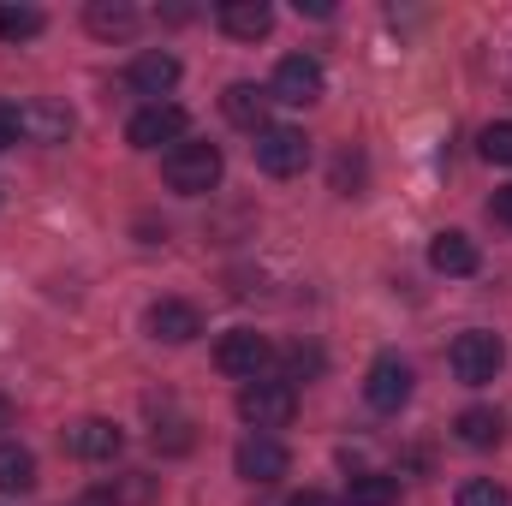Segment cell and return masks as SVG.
I'll use <instances>...</instances> for the list:
<instances>
[{
	"mask_svg": "<svg viewBox=\"0 0 512 506\" xmlns=\"http://www.w3.org/2000/svg\"><path fill=\"white\" fill-rule=\"evenodd\" d=\"M268 358H274V346H268L256 328H227L221 346H215V370H221V376H239V381H262Z\"/></svg>",
	"mask_w": 512,
	"mask_h": 506,
	"instance_id": "obj_5",
	"label": "cell"
},
{
	"mask_svg": "<svg viewBox=\"0 0 512 506\" xmlns=\"http://www.w3.org/2000/svg\"><path fill=\"white\" fill-rule=\"evenodd\" d=\"M447 364H453V376L465 381V387H483V381L501 376V364H507V346H501V334H483V328H471V334H459V340L447 346Z\"/></svg>",
	"mask_w": 512,
	"mask_h": 506,
	"instance_id": "obj_3",
	"label": "cell"
},
{
	"mask_svg": "<svg viewBox=\"0 0 512 506\" xmlns=\"http://www.w3.org/2000/svg\"><path fill=\"white\" fill-rule=\"evenodd\" d=\"M126 84L137 90V96H149V102H161L173 84H179V60L167 54V48H143L137 60L126 66Z\"/></svg>",
	"mask_w": 512,
	"mask_h": 506,
	"instance_id": "obj_12",
	"label": "cell"
},
{
	"mask_svg": "<svg viewBox=\"0 0 512 506\" xmlns=\"http://www.w3.org/2000/svg\"><path fill=\"white\" fill-rule=\"evenodd\" d=\"M268 102H274V96H268V90H256V84H227L221 114H227L233 126H245V131H262V126H268V120H262V114H268Z\"/></svg>",
	"mask_w": 512,
	"mask_h": 506,
	"instance_id": "obj_15",
	"label": "cell"
},
{
	"mask_svg": "<svg viewBox=\"0 0 512 506\" xmlns=\"http://www.w3.org/2000/svg\"><path fill=\"white\" fill-rule=\"evenodd\" d=\"M30 489H36V453L0 441V495H30Z\"/></svg>",
	"mask_w": 512,
	"mask_h": 506,
	"instance_id": "obj_17",
	"label": "cell"
},
{
	"mask_svg": "<svg viewBox=\"0 0 512 506\" xmlns=\"http://www.w3.org/2000/svg\"><path fill=\"white\" fill-rule=\"evenodd\" d=\"M18 137H24V114H18L12 102H0V149H12Z\"/></svg>",
	"mask_w": 512,
	"mask_h": 506,
	"instance_id": "obj_24",
	"label": "cell"
},
{
	"mask_svg": "<svg viewBox=\"0 0 512 506\" xmlns=\"http://www.w3.org/2000/svg\"><path fill=\"white\" fill-rule=\"evenodd\" d=\"M459 506H507V489L495 477H471V483H459Z\"/></svg>",
	"mask_w": 512,
	"mask_h": 506,
	"instance_id": "obj_22",
	"label": "cell"
},
{
	"mask_svg": "<svg viewBox=\"0 0 512 506\" xmlns=\"http://www.w3.org/2000/svg\"><path fill=\"white\" fill-rule=\"evenodd\" d=\"M477 149H483V161H495V167H512V120H495V126H483Z\"/></svg>",
	"mask_w": 512,
	"mask_h": 506,
	"instance_id": "obj_21",
	"label": "cell"
},
{
	"mask_svg": "<svg viewBox=\"0 0 512 506\" xmlns=\"http://www.w3.org/2000/svg\"><path fill=\"white\" fill-rule=\"evenodd\" d=\"M143 328H149L155 340H167V346H191V340L203 334V316H197V304H185V298H155L149 316H143Z\"/></svg>",
	"mask_w": 512,
	"mask_h": 506,
	"instance_id": "obj_10",
	"label": "cell"
},
{
	"mask_svg": "<svg viewBox=\"0 0 512 506\" xmlns=\"http://www.w3.org/2000/svg\"><path fill=\"white\" fill-rule=\"evenodd\" d=\"M120 447H126V435H120V423H108V417H84V423L66 429V453H72V459L102 465V459H114Z\"/></svg>",
	"mask_w": 512,
	"mask_h": 506,
	"instance_id": "obj_11",
	"label": "cell"
},
{
	"mask_svg": "<svg viewBox=\"0 0 512 506\" xmlns=\"http://www.w3.org/2000/svg\"><path fill=\"white\" fill-rule=\"evenodd\" d=\"M6 423H12V399L0 393V429H6Z\"/></svg>",
	"mask_w": 512,
	"mask_h": 506,
	"instance_id": "obj_29",
	"label": "cell"
},
{
	"mask_svg": "<svg viewBox=\"0 0 512 506\" xmlns=\"http://www.w3.org/2000/svg\"><path fill=\"white\" fill-rule=\"evenodd\" d=\"M489 215H495V221H507V227H512V185H507V191H495V203H489Z\"/></svg>",
	"mask_w": 512,
	"mask_h": 506,
	"instance_id": "obj_27",
	"label": "cell"
},
{
	"mask_svg": "<svg viewBox=\"0 0 512 506\" xmlns=\"http://www.w3.org/2000/svg\"><path fill=\"white\" fill-rule=\"evenodd\" d=\"M72 506H108V495L96 489V495H84V501H72Z\"/></svg>",
	"mask_w": 512,
	"mask_h": 506,
	"instance_id": "obj_28",
	"label": "cell"
},
{
	"mask_svg": "<svg viewBox=\"0 0 512 506\" xmlns=\"http://www.w3.org/2000/svg\"><path fill=\"white\" fill-rule=\"evenodd\" d=\"M256 167H262L268 179L304 173V167H310V137L292 131V126H262L256 131Z\"/></svg>",
	"mask_w": 512,
	"mask_h": 506,
	"instance_id": "obj_4",
	"label": "cell"
},
{
	"mask_svg": "<svg viewBox=\"0 0 512 506\" xmlns=\"http://www.w3.org/2000/svg\"><path fill=\"white\" fill-rule=\"evenodd\" d=\"M221 173H227V161H221V149L215 143H173L167 149V161H161V179H167V191H179V197H209L215 185H221Z\"/></svg>",
	"mask_w": 512,
	"mask_h": 506,
	"instance_id": "obj_1",
	"label": "cell"
},
{
	"mask_svg": "<svg viewBox=\"0 0 512 506\" xmlns=\"http://www.w3.org/2000/svg\"><path fill=\"white\" fill-rule=\"evenodd\" d=\"M411 387H417L411 364L393 358V352H382V358L370 364V376H364V399H370V411H399V405L411 399Z\"/></svg>",
	"mask_w": 512,
	"mask_h": 506,
	"instance_id": "obj_8",
	"label": "cell"
},
{
	"mask_svg": "<svg viewBox=\"0 0 512 506\" xmlns=\"http://www.w3.org/2000/svg\"><path fill=\"white\" fill-rule=\"evenodd\" d=\"M131 149H161V143H185V108L179 102H143L126 120Z\"/></svg>",
	"mask_w": 512,
	"mask_h": 506,
	"instance_id": "obj_7",
	"label": "cell"
},
{
	"mask_svg": "<svg viewBox=\"0 0 512 506\" xmlns=\"http://www.w3.org/2000/svg\"><path fill=\"white\" fill-rule=\"evenodd\" d=\"M233 465H239L245 483H280V477L292 471V453H286V441H274V435H245L239 453H233Z\"/></svg>",
	"mask_w": 512,
	"mask_h": 506,
	"instance_id": "obj_9",
	"label": "cell"
},
{
	"mask_svg": "<svg viewBox=\"0 0 512 506\" xmlns=\"http://www.w3.org/2000/svg\"><path fill=\"white\" fill-rule=\"evenodd\" d=\"M346 506H399V477L387 471H358L346 483Z\"/></svg>",
	"mask_w": 512,
	"mask_h": 506,
	"instance_id": "obj_19",
	"label": "cell"
},
{
	"mask_svg": "<svg viewBox=\"0 0 512 506\" xmlns=\"http://www.w3.org/2000/svg\"><path fill=\"white\" fill-rule=\"evenodd\" d=\"M239 417L251 423L256 435L286 429V423L298 417V387H292V381H245V387H239Z\"/></svg>",
	"mask_w": 512,
	"mask_h": 506,
	"instance_id": "obj_2",
	"label": "cell"
},
{
	"mask_svg": "<svg viewBox=\"0 0 512 506\" xmlns=\"http://www.w3.org/2000/svg\"><path fill=\"white\" fill-rule=\"evenodd\" d=\"M286 370H292V376H316V370H322V352H304V346H292Z\"/></svg>",
	"mask_w": 512,
	"mask_h": 506,
	"instance_id": "obj_25",
	"label": "cell"
},
{
	"mask_svg": "<svg viewBox=\"0 0 512 506\" xmlns=\"http://www.w3.org/2000/svg\"><path fill=\"white\" fill-rule=\"evenodd\" d=\"M84 24H90V36H102V42H126L131 30H137V6H126V0H90L84 6Z\"/></svg>",
	"mask_w": 512,
	"mask_h": 506,
	"instance_id": "obj_16",
	"label": "cell"
},
{
	"mask_svg": "<svg viewBox=\"0 0 512 506\" xmlns=\"http://www.w3.org/2000/svg\"><path fill=\"white\" fill-rule=\"evenodd\" d=\"M42 12L36 6H0V36L6 42H30V36H42Z\"/></svg>",
	"mask_w": 512,
	"mask_h": 506,
	"instance_id": "obj_20",
	"label": "cell"
},
{
	"mask_svg": "<svg viewBox=\"0 0 512 506\" xmlns=\"http://www.w3.org/2000/svg\"><path fill=\"white\" fill-rule=\"evenodd\" d=\"M453 429H459V441H465V447H495V441L507 435V417H501V411H489V405H471V411H459V423H453Z\"/></svg>",
	"mask_w": 512,
	"mask_h": 506,
	"instance_id": "obj_18",
	"label": "cell"
},
{
	"mask_svg": "<svg viewBox=\"0 0 512 506\" xmlns=\"http://www.w3.org/2000/svg\"><path fill=\"white\" fill-rule=\"evenodd\" d=\"M429 268H435V274L465 280V274H477V268H483V256H477V245H471L465 233H453V227H447V233H435V239H429Z\"/></svg>",
	"mask_w": 512,
	"mask_h": 506,
	"instance_id": "obj_14",
	"label": "cell"
},
{
	"mask_svg": "<svg viewBox=\"0 0 512 506\" xmlns=\"http://www.w3.org/2000/svg\"><path fill=\"white\" fill-rule=\"evenodd\" d=\"M221 30L233 36V42H262L268 30H274V6L268 0H221Z\"/></svg>",
	"mask_w": 512,
	"mask_h": 506,
	"instance_id": "obj_13",
	"label": "cell"
},
{
	"mask_svg": "<svg viewBox=\"0 0 512 506\" xmlns=\"http://www.w3.org/2000/svg\"><path fill=\"white\" fill-rule=\"evenodd\" d=\"M268 96L286 102V108H310V102H322V60H316V54H286V60L274 66Z\"/></svg>",
	"mask_w": 512,
	"mask_h": 506,
	"instance_id": "obj_6",
	"label": "cell"
},
{
	"mask_svg": "<svg viewBox=\"0 0 512 506\" xmlns=\"http://www.w3.org/2000/svg\"><path fill=\"white\" fill-rule=\"evenodd\" d=\"M30 126L54 143V137H66V131H72V114H60V108H36V114H24V131H30Z\"/></svg>",
	"mask_w": 512,
	"mask_h": 506,
	"instance_id": "obj_23",
	"label": "cell"
},
{
	"mask_svg": "<svg viewBox=\"0 0 512 506\" xmlns=\"http://www.w3.org/2000/svg\"><path fill=\"white\" fill-rule=\"evenodd\" d=\"M286 506H346V501H334V495H322V489H304V495H292Z\"/></svg>",
	"mask_w": 512,
	"mask_h": 506,
	"instance_id": "obj_26",
	"label": "cell"
}]
</instances>
